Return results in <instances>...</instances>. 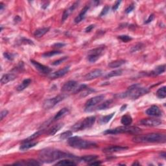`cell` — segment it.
<instances>
[{"label":"cell","instance_id":"6da1fadb","mask_svg":"<svg viewBox=\"0 0 166 166\" xmlns=\"http://www.w3.org/2000/svg\"><path fill=\"white\" fill-rule=\"evenodd\" d=\"M40 160L45 163H51L61 158H75L73 154L65 152L60 150L54 149H44L39 152Z\"/></svg>","mask_w":166,"mask_h":166},{"label":"cell","instance_id":"7a4b0ae2","mask_svg":"<svg viewBox=\"0 0 166 166\" xmlns=\"http://www.w3.org/2000/svg\"><path fill=\"white\" fill-rule=\"evenodd\" d=\"M132 140L136 143H165L166 137L163 134L150 133L134 136Z\"/></svg>","mask_w":166,"mask_h":166},{"label":"cell","instance_id":"3957f363","mask_svg":"<svg viewBox=\"0 0 166 166\" xmlns=\"http://www.w3.org/2000/svg\"><path fill=\"white\" fill-rule=\"evenodd\" d=\"M149 90L147 88L141 87L139 84H135L131 86L128 88V90L126 92L121 93L120 97L122 98L124 97H129L131 99H137L139 97H142L148 93Z\"/></svg>","mask_w":166,"mask_h":166},{"label":"cell","instance_id":"277c9868","mask_svg":"<svg viewBox=\"0 0 166 166\" xmlns=\"http://www.w3.org/2000/svg\"><path fill=\"white\" fill-rule=\"evenodd\" d=\"M67 144L70 147L79 149H91V148H95L97 147L95 142L86 141V140L82 139L80 137L77 136L69 137L67 140Z\"/></svg>","mask_w":166,"mask_h":166},{"label":"cell","instance_id":"5b68a950","mask_svg":"<svg viewBox=\"0 0 166 166\" xmlns=\"http://www.w3.org/2000/svg\"><path fill=\"white\" fill-rule=\"evenodd\" d=\"M141 132V129L137 127L123 126L119 127L114 129H108L103 132L104 134H117L122 133L138 134Z\"/></svg>","mask_w":166,"mask_h":166},{"label":"cell","instance_id":"8992f818","mask_svg":"<svg viewBox=\"0 0 166 166\" xmlns=\"http://www.w3.org/2000/svg\"><path fill=\"white\" fill-rule=\"evenodd\" d=\"M95 116H90L87 117L85 119H82L81 121H79L75 123L71 127V129L73 131H83L86 129H89L92 127L95 121Z\"/></svg>","mask_w":166,"mask_h":166},{"label":"cell","instance_id":"52a82bcc","mask_svg":"<svg viewBox=\"0 0 166 166\" xmlns=\"http://www.w3.org/2000/svg\"><path fill=\"white\" fill-rule=\"evenodd\" d=\"M105 46H103L99 47V48L90 50L88 52V61L91 63H94L103 55L104 51H105Z\"/></svg>","mask_w":166,"mask_h":166},{"label":"cell","instance_id":"ba28073f","mask_svg":"<svg viewBox=\"0 0 166 166\" xmlns=\"http://www.w3.org/2000/svg\"><path fill=\"white\" fill-rule=\"evenodd\" d=\"M65 97H66V95L62 94L57 95L54 97L49 99H46L43 103V108L46 110H48V109L53 108L56 104H58L63 100Z\"/></svg>","mask_w":166,"mask_h":166},{"label":"cell","instance_id":"9c48e42d","mask_svg":"<svg viewBox=\"0 0 166 166\" xmlns=\"http://www.w3.org/2000/svg\"><path fill=\"white\" fill-rule=\"evenodd\" d=\"M104 98H105V95H99L90 99L89 100L86 101V103L85 104V111H90V108H92L93 106L97 105V104L100 103L101 101H103Z\"/></svg>","mask_w":166,"mask_h":166},{"label":"cell","instance_id":"30bf717a","mask_svg":"<svg viewBox=\"0 0 166 166\" xmlns=\"http://www.w3.org/2000/svg\"><path fill=\"white\" fill-rule=\"evenodd\" d=\"M140 124L142 125L147 126V127H156L162 124V121L158 119L154 118H147V119H143L140 121Z\"/></svg>","mask_w":166,"mask_h":166},{"label":"cell","instance_id":"8fae6325","mask_svg":"<svg viewBox=\"0 0 166 166\" xmlns=\"http://www.w3.org/2000/svg\"><path fill=\"white\" fill-rule=\"evenodd\" d=\"M30 61H31V63L34 66H35L36 69H37L39 72L41 73L49 74V73L52 71V69L51 68H49V67L44 66V65L43 64H41L37 61H34V60H31Z\"/></svg>","mask_w":166,"mask_h":166},{"label":"cell","instance_id":"7c38bea8","mask_svg":"<svg viewBox=\"0 0 166 166\" xmlns=\"http://www.w3.org/2000/svg\"><path fill=\"white\" fill-rule=\"evenodd\" d=\"M102 75H103L102 70L100 69H96L89 72L86 75L84 76V79L86 80H91L96 79V78L97 77H101Z\"/></svg>","mask_w":166,"mask_h":166},{"label":"cell","instance_id":"4fadbf2b","mask_svg":"<svg viewBox=\"0 0 166 166\" xmlns=\"http://www.w3.org/2000/svg\"><path fill=\"white\" fill-rule=\"evenodd\" d=\"M146 114L148 116L158 117L162 115V111L160 110V108L156 105H152L146 111Z\"/></svg>","mask_w":166,"mask_h":166},{"label":"cell","instance_id":"5bb4252c","mask_svg":"<svg viewBox=\"0 0 166 166\" xmlns=\"http://www.w3.org/2000/svg\"><path fill=\"white\" fill-rule=\"evenodd\" d=\"M77 86V82L75 80H69V81L67 82L62 86V92H70L75 90Z\"/></svg>","mask_w":166,"mask_h":166},{"label":"cell","instance_id":"9a60e30c","mask_svg":"<svg viewBox=\"0 0 166 166\" xmlns=\"http://www.w3.org/2000/svg\"><path fill=\"white\" fill-rule=\"evenodd\" d=\"M70 66H66L62 68L61 69H59L58 71L54 72L50 75V78L51 79H58L61 77H63L64 75H66L67 72L69 71Z\"/></svg>","mask_w":166,"mask_h":166},{"label":"cell","instance_id":"2e32d148","mask_svg":"<svg viewBox=\"0 0 166 166\" xmlns=\"http://www.w3.org/2000/svg\"><path fill=\"white\" fill-rule=\"evenodd\" d=\"M79 1L75 2L71 7H69L68 9H67L66 10H65L63 13V14H62V22H64V21L69 17V16L74 11L75 9H76L77 7L78 6V5H79Z\"/></svg>","mask_w":166,"mask_h":166},{"label":"cell","instance_id":"e0dca14e","mask_svg":"<svg viewBox=\"0 0 166 166\" xmlns=\"http://www.w3.org/2000/svg\"><path fill=\"white\" fill-rule=\"evenodd\" d=\"M129 147H123V146H112L110 147H107L104 149L103 150L104 152L106 153H113L119 151H123V150H125L128 149Z\"/></svg>","mask_w":166,"mask_h":166},{"label":"cell","instance_id":"ac0fdd59","mask_svg":"<svg viewBox=\"0 0 166 166\" xmlns=\"http://www.w3.org/2000/svg\"><path fill=\"white\" fill-rule=\"evenodd\" d=\"M89 9H90V5H86V6L83 8L82 10H81V12L79 13V14L75 18L74 22L75 23H79L81 22L82 20H84V18L85 17V15H86V14L88 10H89Z\"/></svg>","mask_w":166,"mask_h":166},{"label":"cell","instance_id":"d6986e66","mask_svg":"<svg viewBox=\"0 0 166 166\" xmlns=\"http://www.w3.org/2000/svg\"><path fill=\"white\" fill-rule=\"evenodd\" d=\"M16 75L14 73H7L5 74L2 76L1 79V82L2 84H7L10 81H12V80H14L16 79Z\"/></svg>","mask_w":166,"mask_h":166},{"label":"cell","instance_id":"ffe728a7","mask_svg":"<svg viewBox=\"0 0 166 166\" xmlns=\"http://www.w3.org/2000/svg\"><path fill=\"white\" fill-rule=\"evenodd\" d=\"M69 109L67 108H63L61 110H60L56 114V115L54 116L53 118V121H57L59 119H61L64 117L66 116L67 114L69 113Z\"/></svg>","mask_w":166,"mask_h":166},{"label":"cell","instance_id":"44dd1931","mask_svg":"<svg viewBox=\"0 0 166 166\" xmlns=\"http://www.w3.org/2000/svg\"><path fill=\"white\" fill-rule=\"evenodd\" d=\"M165 65H161V66H157L156 68L152 70V71H150L149 75H153V76H155V75H158L163 73V72H165Z\"/></svg>","mask_w":166,"mask_h":166},{"label":"cell","instance_id":"7402d4cb","mask_svg":"<svg viewBox=\"0 0 166 166\" xmlns=\"http://www.w3.org/2000/svg\"><path fill=\"white\" fill-rule=\"evenodd\" d=\"M38 144V142H22V145H21L20 147V149L22 151H24V150H27L29 149H30L31 147H35V145Z\"/></svg>","mask_w":166,"mask_h":166},{"label":"cell","instance_id":"603a6c76","mask_svg":"<svg viewBox=\"0 0 166 166\" xmlns=\"http://www.w3.org/2000/svg\"><path fill=\"white\" fill-rule=\"evenodd\" d=\"M64 123H60L54 125L51 129L49 130V131L48 132V134L49 136H53V135L55 134L57 132H58L59 130H61L62 127H63Z\"/></svg>","mask_w":166,"mask_h":166},{"label":"cell","instance_id":"cb8c5ba5","mask_svg":"<svg viewBox=\"0 0 166 166\" xmlns=\"http://www.w3.org/2000/svg\"><path fill=\"white\" fill-rule=\"evenodd\" d=\"M49 31V27H43L38 29H36L35 31V33H34V36L36 38H40L45 35V34L48 33Z\"/></svg>","mask_w":166,"mask_h":166},{"label":"cell","instance_id":"d4e9b609","mask_svg":"<svg viewBox=\"0 0 166 166\" xmlns=\"http://www.w3.org/2000/svg\"><path fill=\"white\" fill-rule=\"evenodd\" d=\"M112 104H113V101L112 99H109V100L105 101L103 103L101 104L99 106H98L97 107V109L99 110H106V109L111 107L112 105Z\"/></svg>","mask_w":166,"mask_h":166},{"label":"cell","instance_id":"484cf974","mask_svg":"<svg viewBox=\"0 0 166 166\" xmlns=\"http://www.w3.org/2000/svg\"><path fill=\"white\" fill-rule=\"evenodd\" d=\"M31 79H26L23 80L22 82L16 88V90L18 91H22L25 90L26 88L28 87V86L31 84Z\"/></svg>","mask_w":166,"mask_h":166},{"label":"cell","instance_id":"4316f807","mask_svg":"<svg viewBox=\"0 0 166 166\" xmlns=\"http://www.w3.org/2000/svg\"><path fill=\"white\" fill-rule=\"evenodd\" d=\"M126 63V61L124 60H116V61H114L111 62L110 64H108V66L111 67V68H116V67H118L121 66L122 65Z\"/></svg>","mask_w":166,"mask_h":166},{"label":"cell","instance_id":"83f0119b","mask_svg":"<svg viewBox=\"0 0 166 166\" xmlns=\"http://www.w3.org/2000/svg\"><path fill=\"white\" fill-rule=\"evenodd\" d=\"M121 123L123 124L124 126H129L132 123V118L130 115H124L121 118Z\"/></svg>","mask_w":166,"mask_h":166},{"label":"cell","instance_id":"f1b7e54d","mask_svg":"<svg viewBox=\"0 0 166 166\" xmlns=\"http://www.w3.org/2000/svg\"><path fill=\"white\" fill-rule=\"evenodd\" d=\"M54 165H61V166H73L76 165V163L74 161H71L69 160H62L55 163Z\"/></svg>","mask_w":166,"mask_h":166},{"label":"cell","instance_id":"f546056e","mask_svg":"<svg viewBox=\"0 0 166 166\" xmlns=\"http://www.w3.org/2000/svg\"><path fill=\"white\" fill-rule=\"evenodd\" d=\"M114 114H115V113H112L110 114H109V115L101 117L99 119V123L101 124H105L108 123V122L110 121V119L113 118Z\"/></svg>","mask_w":166,"mask_h":166},{"label":"cell","instance_id":"4dcf8cb0","mask_svg":"<svg viewBox=\"0 0 166 166\" xmlns=\"http://www.w3.org/2000/svg\"><path fill=\"white\" fill-rule=\"evenodd\" d=\"M98 158L97 155H88L84 156L81 157L80 158V161H83L84 162H91L95 160Z\"/></svg>","mask_w":166,"mask_h":166},{"label":"cell","instance_id":"1f68e13d","mask_svg":"<svg viewBox=\"0 0 166 166\" xmlns=\"http://www.w3.org/2000/svg\"><path fill=\"white\" fill-rule=\"evenodd\" d=\"M43 131L44 130H40V131H39L38 132H35V134H33V135H31V136L28 137L27 139H25L23 140L22 142H31V141H33V139H35L36 138H37L38 136H40V135L43 133Z\"/></svg>","mask_w":166,"mask_h":166},{"label":"cell","instance_id":"d6a6232c","mask_svg":"<svg viewBox=\"0 0 166 166\" xmlns=\"http://www.w3.org/2000/svg\"><path fill=\"white\" fill-rule=\"evenodd\" d=\"M122 73H123V71H122L121 69L114 70V71H111L106 75L105 77V79H109V78H111V77L119 76V75H121L122 74Z\"/></svg>","mask_w":166,"mask_h":166},{"label":"cell","instance_id":"836d02e7","mask_svg":"<svg viewBox=\"0 0 166 166\" xmlns=\"http://www.w3.org/2000/svg\"><path fill=\"white\" fill-rule=\"evenodd\" d=\"M156 95L160 99H164L166 97V91L165 86H163L159 88L156 92Z\"/></svg>","mask_w":166,"mask_h":166},{"label":"cell","instance_id":"e575fe53","mask_svg":"<svg viewBox=\"0 0 166 166\" xmlns=\"http://www.w3.org/2000/svg\"><path fill=\"white\" fill-rule=\"evenodd\" d=\"M61 53H62V52L59 51H48V52H46L45 53H44L42 54V56L45 57V58H49V57H51L54 55H56V54H61Z\"/></svg>","mask_w":166,"mask_h":166},{"label":"cell","instance_id":"d590c367","mask_svg":"<svg viewBox=\"0 0 166 166\" xmlns=\"http://www.w3.org/2000/svg\"><path fill=\"white\" fill-rule=\"evenodd\" d=\"M95 90L93 89H92V88H86V89H84V90H82L81 93H80V97H84L86 96H87L88 95H90V93H92V92H94Z\"/></svg>","mask_w":166,"mask_h":166},{"label":"cell","instance_id":"8d00e7d4","mask_svg":"<svg viewBox=\"0 0 166 166\" xmlns=\"http://www.w3.org/2000/svg\"><path fill=\"white\" fill-rule=\"evenodd\" d=\"M72 134H73V132L71 131H66L61 134V136H60V139H68L72 136Z\"/></svg>","mask_w":166,"mask_h":166},{"label":"cell","instance_id":"74e56055","mask_svg":"<svg viewBox=\"0 0 166 166\" xmlns=\"http://www.w3.org/2000/svg\"><path fill=\"white\" fill-rule=\"evenodd\" d=\"M118 38L119 40H121L123 42H129L130 40H132V38L131 36H129L128 35H121L119 36Z\"/></svg>","mask_w":166,"mask_h":166},{"label":"cell","instance_id":"f35d334b","mask_svg":"<svg viewBox=\"0 0 166 166\" xmlns=\"http://www.w3.org/2000/svg\"><path fill=\"white\" fill-rule=\"evenodd\" d=\"M3 55L5 59L9 60V61H12V60L14 59V56H15L14 54L9 53V52H5V53H3Z\"/></svg>","mask_w":166,"mask_h":166},{"label":"cell","instance_id":"ab89813d","mask_svg":"<svg viewBox=\"0 0 166 166\" xmlns=\"http://www.w3.org/2000/svg\"><path fill=\"white\" fill-rule=\"evenodd\" d=\"M67 59V56L62 57V58H61V59H60L59 60H56V61H54L53 63H52V65H53V66H57V65L61 64L62 62H63L64 61H66Z\"/></svg>","mask_w":166,"mask_h":166},{"label":"cell","instance_id":"60d3db41","mask_svg":"<svg viewBox=\"0 0 166 166\" xmlns=\"http://www.w3.org/2000/svg\"><path fill=\"white\" fill-rule=\"evenodd\" d=\"M109 9H110V7H109L108 6V5H106V6H105V7H104L102 11H101V14H100V15H99V16L101 17V16H103L106 15V14L108 13Z\"/></svg>","mask_w":166,"mask_h":166},{"label":"cell","instance_id":"b9f144b4","mask_svg":"<svg viewBox=\"0 0 166 166\" xmlns=\"http://www.w3.org/2000/svg\"><path fill=\"white\" fill-rule=\"evenodd\" d=\"M134 5H135L134 3H132L131 5H129V6L127 7V9H126V10H125V12L127 13V14H129V13L131 12L132 10L134 9V8H135Z\"/></svg>","mask_w":166,"mask_h":166},{"label":"cell","instance_id":"7bdbcfd3","mask_svg":"<svg viewBox=\"0 0 166 166\" xmlns=\"http://www.w3.org/2000/svg\"><path fill=\"white\" fill-rule=\"evenodd\" d=\"M142 44H137V45H136L135 46H134L133 48H132L131 49V52L132 53V52H135V51H136L137 50H139V49H141L142 47Z\"/></svg>","mask_w":166,"mask_h":166},{"label":"cell","instance_id":"ee69618b","mask_svg":"<svg viewBox=\"0 0 166 166\" xmlns=\"http://www.w3.org/2000/svg\"><path fill=\"white\" fill-rule=\"evenodd\" d=\"M8 114H9V112H8V110H4L1 111V114H0V115H1V120H3V118L7 116Z\"/></svg>","mask_w":166,"mask_h":166},{"label":"cell","instance_id":"f6af8a7d","mask_svg":"<svg viewBox=\"0 0 166 166\" xmlns=\"http://www.w3.org/2000/svg\"><path fill=\"white\" fill-rule=\"evenodd\" d=\"M121 3V1H117L116 3H115V4H114L113 5V7H112V10H114V11H115V10H116L117 9H118V7H119V5H120V3Z\"/></svg>","mask_w":166,"mask_h":166},{"label":"cell","instance_id":"bcb514c9","mask_svg":"<svg viewBox=\"0 0 166 166\" xmlns=\"http://www.w3.org/2000/svg\"><path fill=\"white\" fill-rule=\"evenodd\" d=\"M154 15L153 14H150V15L149 16V18H148V19L145 22V23H150V22H151L153 20H154Z\"/></svg>","mask_w":166,"mask_h":166},{"label":"cell","instance_id":"7dc6e473","mask_svg":"<svg viewBox=\"0 0 166 166\" xmlns=\"http://www.w3.org/2000/svg\"><path fill=\"white\" fill-rule=\"evenodd\" d=\"M65 45H66V44L64 43H56V44H54L53 46V47H54V48H63L64 46H65Z\"/></svg>","mask_w":166,"mask_h":166},{"label":"cell","instance_id":"c3c4849f","mask_svg":"<svg viewBox=\"0 0 166 166\" xmlns=\"http://www.w3.org/2000/svg\"><path fill=\"white\" fill-rule=\"evenodd\" d=\"M94 27H95V25H90L88 26V27H87L86 28L85 32H86V33H89V32H90V31H92Z\"/></svg>","mask_w":166,"mask_h":166},{"label":"cell","instance_id":"681fc988","mask_svg":"<svg viewBox=\"0 0 166 166\" xmlns=\"http://www.w3.org/2000/svg\"><path fill=\"white\" fill-rule=\"evenodd\" d=\"M22 42L23 44H33L32 41L28 40V39H25V38H22Z\"/></svg>","mask_w":166,"mask_h":166},{"label":"cell","instance_id":"f907efd6","mask_svg":"<svg viewBox=\"0 0 166 166\" xmlns=\"http://www.w3.org/2000/svg\"><path fill=\"white\" fill-rule=\"evenodd\" d=\"M100 164H101V162H100V161H95V160L93 161L92 163H89V165H99Z\"/></svg>","mask_w":166,"mask_h":166},{"label":"cell","instance_id":"816d5d0a","mask_svg":"<svg viewBox=\"0 0 166 166\" xmlns=\"http://www.w3.org/2000/svg\"><path fill=\"white\" fill-rule=\"evenodd\" d=\"M49 4V2H45L42 5V8L43 9H46V8L48 7Z\"/></svg>","mask_w":166,"mask_h":166},{"label":"cell","instance_id":"f5cc1de1","mask_svg":"<svg viewBox=\"0 0 166 166\" xmlns=\"http://www.w3.org/2000/svg\"><path fill=\"white\" fill-rule=\"evenodd\" d=\"M14 22H16V23H17V22H20L21 21V18L18 16H16L15 17V18H14Z\"/></svg>","mask_w":166,"mask_h":166},{"label":"cell","instance_id":"db71d44e","mask_svg":"<svg viewBox=\"0 0 166 166\" xmlns=\"http://www.w3.org/2000/svg\"><path fill=\"white\" fill-rule=\"evenodd\" d=\"M4 8H5V5L1 2L0 3V10H1V11H3Z\"/></svg>","mask_w":166,"mask_h":166},{"label":"cell","instance_id":"11a10c76","mask_svg":"<svg viewBox=\"0 0 166 166\" xmlns=\"http://www.w3.org/2000/svg\"><path fill=\"white\" fill-rule=\"evenodd\" d=\"M127 105H123V106H121V112H122V111H123V110H125V108H127Z\"/></svg>","mask_w":166,"mask_h":166},{"label":"cell","instance_id":"9f6ffc18","mask_svg":"<svg viewBox=\"0 0 166 166\" xmlns=\"http://www.w3.org/2000/svg\"><path fill=\"white\" fill-rule=\"evenodd\" d=\"M139 165V163L138 162H137V161L136 162H134L133 163H132V165Z\"/></svg>","mask_w":166,"mask_h":166}]
</instances>
